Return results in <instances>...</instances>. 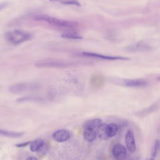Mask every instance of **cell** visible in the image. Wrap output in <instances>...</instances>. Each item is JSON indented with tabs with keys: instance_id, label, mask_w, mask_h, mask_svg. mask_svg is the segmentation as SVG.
I'll list each match as a JSON object with an SVG mask.
<instances>
[{
	"instance_id": "6da1fadb",
	"label": "cell",
	"mask_w": 160,
	"mask_h": 160,
	"mask_svg": "<svg viewBox=\"0 0 160 160\" xmlns=\"http://www.w3.org/2000/svg\"><path fill=\"white\" fill-rule=\"evenodd\" d=\"M35 21H45L50 25L60 28H73L78 26V23L76 21H68L59 19L56 18L51 17L46 15H37L33 17Z\"/></svg>"
},
{
	"instance_id": "7a4b0ae2",
	"label": "cell",
	"mask_w": 160,
	"mask_h": 160,
	"mask_svg": "<svg viewBox=\"0 0 160 160\" xmlns=\"http://www.w3.org/2000/svg\"><path fill=\"white\" fill-rule=\"evenodd\" d=\"M5 37L8 42L12 44L18 45L31 39L30 33L24 31L14 30L9 31L5 34Z\"/></svg>"
},
{
	"instance_id": "3957f363",
	"label": "cell",
	"mask_w": 160,
	"mask_h": 160,
	"mask_svg": "<svg viewBox=\"0 0 160 160\" xmlns=\"http://www.w3.org/2000/svg\"><path fill=\"white\" fill-rule=\"evenodd\" d=\"M119 84L129 88H143L148 85L147 80L142 78L135 79H122L119 80Z\"/></svg>"
},
{
	"instance_id": "277c9868",
	"label": "cell",
	"mask_w": 160,
	"mask_h": 160,
	"mask_svg": "<svg viewBox=\"0 0 160 160\" xmlns=\"http://www.w3.org/2000/svg\"><path fill=\"white\" fill-rule=\"evenodd\" d=\"M35 65L38 68H51L62 67L64 66V63L60 61L52 59H45L37 61Z\"/></svg>"
},
{
	"instance_id": "5b68a950",
	"label": "cell",
	"mask_w": 160,
	"mask_h": 160,
	"mask_svg": "<svg viewBox=\"0 0 160 160\" xmlns=\"http://www.w3.org/2000/svg\"><path fill=\"white\" fill-rule=\"evenodd\" d=\"M90 85L93 89H101L104 86L105 78L101 73H95L92 75L90 79Z\"/></svg>"
},
{
	"instance_id": "8992f818",
	"label": "cell",
	"mask_w": 160,
	"mask_h": 160,
	"mask_svg": "<svg viewBox=\"0 0 160 160\" xmlns=\"http://www.w3.org/2000/svg\"><path fill=\"white\" fill-rule=\"evenodd\" d=\"M36 88V85L34 84H17L12 85L10 88V91L11 92L16 94L23 93L26 92L27 91L34 89Z\"/></svg>"
},
{
	"instance_id": "52a82bcc",
	"label": "cell",
	"mask_w": 160,
	"mask_h": 160,
	"mask_svg": "<svg viewBox=\"0 0 160 160\" xmlns=\"http://www.w3.org/2000/svg\"><path fill=\"white\" fill-rule=\"evenodd\" d=\"M152 48L144 42H138L125 48L126 51L131 52H143L151 50Z\"/></svg>"
},
{
	"instance_id": "ba28073f",
	"label": "cell",
	"mask_w": 160,
	"mask_h": 160,
	"mask_svg": "<svg viewBox=\"0 0 160 160\" xmlns=\"http://www.w3.org/2000/svg\"><path fill=\"white\" fill-rule=\"evenodd\" d=\"M112 153L116 160H124L127 156V150L121 144H116L112 149Z\"/></svg>"
},
{
	"instance_id": "9c48e42d",
	"label": "cell",
	"mask_w": 160,
	"mask_h": 160,
	"mask_svg": "<svg viewBox=\"0 0 160 160\" xmlns=\"http://www.w3.org/2000/svg\"><path fill=\"white\" fill-rule=\"evenodd\" d=\"M84 56L86 57H93V58H99L102 59L108 60H129L130 58L122 57H113V56H105L96 53L91 52H83L82 53Z\"/></svg>"
},
{
	"instance_id": "30bf717a",
	"label": "cell",
	"mask_w": 160,
	"mask_h": 160,
	"mask_svg": "<svg viewBox=\"0 0 160 160\" xmlns=\"http://www.w3.org/2000/svg\"><path fill=\"white\" fill-rule=\"evenodd\" d=\"M52 138L54 140L57 142H65L70 138V134L65 130H58L53 134Z\"/></svg>"
},
{
	"instance_id": "8fae6325",
	"label": "cell",
	"mask_w": 160,
	"mask_h": 160,
	"mask_svg": "<svg viewBox=\"0 0 160 160\" xmlns=\"http://www.w3.org/2000/svg\"><path fill=\"white\" fill-rule=\"evenodd\" d=\"M125 143L129 152L133 153L136 150V143L134 136L131 131H128L125 136Z\"/></svg>"
},
{
	"instance_id": "7c38bea8",
	"label": "cell",
	"mask_w": 160,
	"mask_h": 160,
	"mask_svg": "<svg viewBox=\"0 0 160 160\" xmlns=\"http://www.w3.org/2000/svg\"><path fill=\"white\" fill-rule=\"evenodd\" d=\"M102 123V120L100 118H95L86 122L84 124V129H97Z\"/></svg>"
},
{
	"instance_id": "4fadbf2b",
	"label": "cell",
	"mask_w": 160,
	"mask_h": 160,
	"mask_svg": "<svg viewBox=\"0 0 160 160\" xmlns=\"http://www.w3.org/2000/svg\"><path fill=\"white\" fill-rule=\"evenodd\" d=\"M97 133L95 130L92 129H86L83 133V137L88 142H92L96 139Z\"/></svg>"
},
{
	"instance_id": "5bb4252c",
	"label": "cell",
	"mask_w": 160,
	"mask_h": 160,
	"mask_svg": "<svg viewBox=\"0 0 160 160\" xmlns=\"http://www.w3.org/2000/svg\"><path fill=\"white\" fill-rule=\"evenodd\" d=\"M45 147V143L42 139H37L31 143L30 150L32 152L40 151Z\"/></svg>"
},
{
	"instance_id": "9a60e30c",
	"label": "cell",
	"mask_w": 160,
	"mask_h": 160,
	"mask_svg": "<svg viewBox=\"0 0 160 160\" xmlns=\"http://www.w3.org/2000/svg\"><path fill=\"white\" fill-rule=\"evenodd\" d=\"M107 124L102 123L97 128V135L99 138L102 140H106L108 139V137L107 133L106 127Z\"/></svg>"
},
{
	"instance_id": "2e32d148",
	"label": "cell",
	"mask_w": 160,
	"mask_h": 160,
	"mask_svg": "<svg viewBox=\"0 0 160 160\" xmlns=\"http://www.w3.org/2000/svg\"><path fill=\"white\" fill-rule=\"evenodd\" d=\"M107 133L108 137L115 136L118 131V125L114 123L107 124L106 127Z\"/></svg>"
},
{
	"instance_id": "e0dca14e",
	"label": "cell",
	"mask_w": 160,
	"mask_h": 160,
	"mask_svg": "<svg viewBox=\"0 0 160 160\" xmlns=\"http://www.w3.org/2000/svg\"><path fill=\"white\" fill-rule=\"evenodd\" d=\"M160 150V142L158 139H156L154 141L152 146L151 154V160H154L157 156Z\"/></svg>"
},
{
	"instance_id": "ac0fdd59",
	"label": "cell",
	"mask_w": 160,
	"mask_h": 160,
	"mask_svg": "<svg viewBox=\"0 0 160 160\" xmlns=\"http://www.w3.org/2000/svg\"><path fill=\"white\" fill-rule=\"evenodd\" d=\"M62 38L73 40H81L83 38V36L75 32H66L61 34Z\"/></svg>"
},
{
	"instance_id": "d6986e66",
	"label": "cell",
	"mask_w": 160,
	"mask_h": 160,
	"mask_svg": "<svg viewBox=\"0 0 160 160\" xmlns=\"http://www.w3.org/2000/svg\"><path fill=\"white\" fill-rule=\"evenodd\" d=\"M0 135L9 137L18 138L22 136L23 133L21 132H9V131L0 129Z\"/></svg>"
},
{
	"instance_id": "ffe728a7",
	"label": "cell",
	"mask_w": 160,
	"mask_h": 160,
	"mask_svg": "<svg viewBox=\"0 0 160 160\" xmlns=\"http://www.w3.org/2000/svg\"><path fill=\"white\" fill-rule=\"evenodd\" d=\"M50 2H58L64 5H73L80 6L81 5L78 0H49Z\"/></svg>"
},
{
	"instance_id": "44dd1931",
	"label": "cell",
	"mask_w": 160,
	"mask_h": 160,
	"mask_svg": "<svg viewBox=\"0 0 160 160\" xmlns=\"http://www.w3.org/2000/svg\"><path fill=\"white\" fill-rule=\"evenodd\" d=\"M158 108V106L157 104H154L150 107L146 108L141 112H138V116H140L141 117H142V116H146V115H148V114H149L150 113H152L153 111H155Z\"/></svg>"
},
{
	"instance_id": "7402d4cb",
	"label": "cell",
	"mask_w": 160,
	"mask_h": 160,
	"mask_svg": "<svg viewBox=\"0 0 160 160\" xmlns=\"http://www.w3.org/2000/svg\"><path fill=\"white\" fill-rule=\"evenodd\" d=\"M42 99L39 98H36V97H24L21 99H18V102H24V101H41Z\"/></svg>"
},
{
	"instance_id": "603a6c76",
	"label": "cell",
	"mask_w": 160,
	"mask_h": 160,
	"mask_svg": "<svg viewBox=\"0 0 160 160\" xmlns=\"http://www.w3.org/2000/svg\"><path fill=\"white\" fill-rule=\"evenodd\" d=\"M8 5V2H0V11L5 9Z\"/></svg>"
},
{
	"instance_id": "cb8c5ba5",
	"label": "cell",
	"mask_w": 160,
	"mask_h": 160,
	"mask_svg": "<svg viewBox=\"0 0 160 160\" xmlns=\"http://www.w3.org/2000/svg\"><path fill=\"white\" fill-rule=\"evenodd\" d=\"M31 143V141H28V142H25L24 143H21V144H17V145H16L17 147H18V148H22V147H25L26 146H28L29 144H30Z\"/></svg>"
},
{
	"instance_id": "d4e9b609",
	"label": "cell",
	"mask_w": 160,
	"mask_h": 160,
	"mask_svg": "<svg viewBox=\"0 0 160 160\" xmlns=\"http://www.w3.org/2000/svg\"><path fill=\"white\" fill-rule=\"evenodd\" d=\"M28 160H37V158H35L34 157H30L29 158H28Z\"/></svg>"
}]
</instances>
